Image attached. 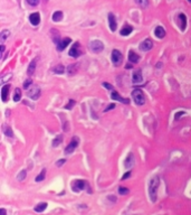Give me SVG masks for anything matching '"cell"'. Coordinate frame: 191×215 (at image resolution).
<instances>
[{
  "instance_id": "obj_1",
  "label": "cell",
  "mask_w": 191,
  "mask_h": 215,
  "mask_svg": "<svg viewBox=\"0 0 191 215\" xmlns=\"http://www.w3.org/2000/svg\"><path fill=\"white\" fill-rule=\"evenodd\" d=\"M160 184V179L158 176L152 177L149 184V196H150V201L152 203L157 202V195H158V187Z\"/></svg>"
},
{
  "instance_id": "obj_2",
  "label": "cell",
  "mask_w": 191,
  "mask_h": 215,
  "mask_svg": "<svg viewBox=\"0 0 191 215\" xmlns=\"http://www.w3.org/2000/svg\"><path fill=\"white\" fill-rule=\"evenodd\" d=\"M132 98L134 99V102L136 103L138 105H143L145 103V96L144 93L142 92L141 90H134L132 92Z\"/></svg>"
},
{
  "instance_id": "obj_3",
  "label": "cell",
  "mask_w": 191,
  "mask_h": 215,
  "mask_svg": "<svg viewBox=\"0 0 191 215\" xmlns=\"http://www.w3.org/2000/svg\"><path fill=\"white\" fill-rule=\"evenodd\" d=\"M86 186V182L83 180V179H76L72 183V189L75 192V193H80V191H83Z\"/></svg>"
},
{
  "instance_id": "obj_4",
  "label": "cell",
  "mask_w": 191,
  "mask_h": 215,
  "mask_svg": "<svg viewBox=\"0 0 191 215\" xmlns=\"http://www.w3.org/2000/svg\"><path fill=\"white\" fill-rule=\"evenodd\" d=\"M111 58H112V63H113L115 66L121 65V63L123 61V56H122L121 52L117 51V50H113V51H112V56H111Z\"/></svg>"
},
{
  "instance_id": "obj_5",
  "label": "cell",
  "mask_w": 191,
  "mask_h": 215,
  "mask_svg": "<svg viewBox=\"0 0 191 215\" xmlns=\"http://www.w3.org/2000/svg\"><path fill=\"white\" fill-rule=\"evenodd\" d=\"M27 94H28V96H29L31 100H34V101H36L37 99H39L40 96V89L38 85H34L31 89H29L28 90V92H27Z\"/></svg>"
},
{
  "instance_id": "obj_6",
  "label": "cell",
  "mask_w": 191,
  "mask_h": 215,
  "mask_svg": "<svg viewBox=\"0 0 191 215\" xmlns=\"http://www.w3.org/2000/svg\"><path fill=\"white\" fill-rule=\"evenodd\" d=\"M78 142H80L78 138H77V137H74V138L72 139V141L68 143V146L66 147L65 153H66L67 155H70L72 153H74V151H75V149L77 148V146H78Z\"/></svg>"
},
{
  "instance_id": "obj_7",
  "label": "cell",
  "mask_w": 191,
  "mask_h": 215,
  "mask_svg": "<svg viewBox=\"0 0 191 215\" xmlns=\"http://www.w3.org/2000/svg\"><path fill=\"white\" fill-rule=\"evenodd\" d=\"M90 47L94 53H101V52L104 50V44L101 41L95 39V41H93L90 43Z\"/></svg>"
},
{
  "instance_id": "obj_8",
  "label": "cell",
  "mask_w": 191,
  "mask_h": 215,
  "mask_svg": "<svg viewBox=\"0 0 191 215\" xmlns=\"http://www.w3.org/2000/svg\"><path fill=\"white\" fill-rule=\"evenodd\" d=\"M70 57H74V58H76V57H78L80 55V43H74L73 44V46L70 47Z\"/></svg>"
},
{
  "instance_id": "obj_9",
  "label": "cell",
  "mask_w": 191,
  "mask_h": 215,
  "mask_svg": "<svg viewBox=\"0 0 191 215\" xmlns=\"http://www.w3.org/2000/svg\"><path fill=\"white\" fill-rule=\"evenodd\" d=\"M152 47H153V43L150 38H146L140 44V50L142 52H149L152 50Z\"/></svg>"
},
{
  "instance_id": "obj_10",
  "label": "cell",
  "mask_w": 191,
  "mask_h": 215,
  "mask_svg": "<svg viewBox=\"0 0 191 215\" xmlns=\"http://www.w3.org/2000/svg\"><path fill=\"white\" fill-rule=\"evenodd\" d=\"M143 81V76H142V72L141 70H136L134 71L133 75H132V82L134 84H140Z\"/></svg>"
},
{
  "instance_id": "obj_11",
  "label": "cell",
  "mask_w": 191,
  "mask_h": 215,
  "mask_svg": "<svg viewBox=\"0 0 191 215\" xmlns=\"http://www.w3.org/2000/svg\"><path fill=\"white\" fill-rule=\"evenodd\" d=\"M178 24L180 26V29L182 31H186V27H187V17L184 14H179L178 16Z\"/></svg>"
},
{
  "instance_id": "obj_12",
  "label": "cell",
  "mask_w": 191,
  "mask_h": 215,
  "mask_svg": "<svg viewBox=\"0 0 191 215\" xmlns=\"http://www.w3.org/2000/svg\"><path fill=\"white\" fill-rule=\"evenodd\" d=\"M70 41H70V38H68V37L60 39V41H58V44H57V50H58V51H64V50L70 44Z\"/></svg>"
},
{
  "instance_id": "obj_13",
  "label": "cell",
  "mask_w": 191,
  "mask_h": 215,
  "mask_svg": "<svg viewBox=\"0 0 191 215\" xmlns=\"http://www.w3.org/2000/svg\"><path fill=\"white\" fill-rule=\"evenodd\" d=\"M29 21L32 26H37L40 22V15L38 12H34L29 16Z\"/></svg>"
},
{
  "instance_id": "obj_14",
  "label": "cell",
  "mask_w": 191,
  "mask_h": 215,
  "mask_svg": "<svg viewBox=\"0 0 191 215\" xmlns=\"http://www.w3.org/2000/svg\"><path fill=\"white\" fill-rule=\"evenodd\" d=\"M111 98H112L113 100H115V101H120L121 103H125V104H129V103H130V100H129V99H124V98H122L117 92H112Z\"/></svg>"
},
{
  "instance_id": "obj_15",
  "label": "cell",
  "mask_w": 191,
  "mask_h": 215,
  "mask_svg": "<svg viewBox=\"0 0 191 215\" xmlns=\"http://www.w3.org/2000/svg\"><path fill=\"white\" fill-rule=\"evenodd\" d=\"M109 25H110V29L112 31H116V27H117V24H116V19H115V16L113 14H109Z\"/></svg>"
},
{
  "instance_id": "obj_16",
  "label": "cell",
  "mask_w": 191,
  "mask_h": 215,
  "mask_svg": "<svg viewBox=\"0 0 191 215\" xmlns=\"http://www.w3.org/2000/svg\"><path fill=\"white\" fill-rule=\"evenodd\" d=\"M9 89H10V85L9 84H6L2 86L1 89V99L3 102H7V99H8V94H9Z\"/></svg>"
},
{
  "instance_id": "obj_17",
  "label": "cell",
  "mask_w": 191,
  "mask_h": 215,
  "mask_svg": "<svg viewBox=\"0 0 191 215\" xmlns=\"http://www.w3.org/2000/svg\"><path fill=\"white\" fill-rule=\"evenodd\" d=\"M154 35L158 37V38H163L164 36H165V29L163 28V27H161V26H158L155 29H154Z\"/></svg>"
},
{
  "instance_id": "obj_18",
  "label": "cell",
  "mask_w": 191,
  "mask_h": 215,
  "mask_svg": "<svg viewBox=\"0 0 191 215\" xmlns=\"http://www.w3.org/2000/svg\"><path fill=\"white\" fill-rule=\"evenodd\" d=\"M132 31H133V27L130 26V25H125V26H123V28L121 29L120 34L122 36H129Z\"/></svg>"
},
{
  "instance_id": "obj_19",
  "label": "cell",
  "mask_w": 191,
  "mask_h": 215,
  "mask_svg": "<svg viewBox=\"0 0 191 215\" xmlns=\"http://www.w3.org/2000/svg\"><path fill=\"white\" fill-rule=\"evenodd\" d=\"M134 156H133V154H130L129 156H128V158L125 159V161H124V166H125V168H131L133 165H134Z\"/></svg>"
},
{
  "instance_id": "obj_20",
  "label": "cell",
  "mask_w": 191,
  "mask_h": 215,
  "mask_svg": "<svg viewBox=\"0 0 191 215\" xmlns=\"http://www.w3.org/2000/svg\"><path fill=\"white\" fill-rule=\"evenodd\" d=\"M129 61L131 63H138V62L140 61V56L134 51H130L129 52Z\"/></svg>"
},
{
  "instance_id": "obj_21",
  "label": "cell",
  "mask_w": 191,
  "mask_h": 215,
  "mask_svg": "<svg viewBox=\"0 0 191 215\" xmlns=\"http://www.w3.org/2000/svg\"><path fill=\"white\" fill-rule=\"evenodd\" d=\"M46 208H47V203L43 202V203H39V204L36 205L34 210H35V212H37V213H41V212H44Z\"/></svg>"
},
{
  "instance_id": "obj_22",
  "label": "cell",
  "mask_w": 191,
  "mask_h": 215,
  "mask_svg": "<svg viewBox=\"0 0 191 215\" xmlns=\"http://www.w3.org/2000/svg\"><path fill=\"white\" fill-rule=\"evenodd\" d=\"M36 65H37V60H32V61L30 62L29 67H28V70H27V73H28L29 75H32V74H34V72L36 70Z\"/></svg>"
},
{
  "instance_id": "obj_23",
  "label": "cell",
  "mask_w": 191,
  "mask_h": 215,
  "mask_svg": "<svg viewBox=\"0 0 191 215\" xmlns=\"http://www.w3.org/2000/svg\"><path fill=\"white\" fill-rule=\"evenodd\" d=\"M2 131H3V133L7 136V137H9V138H13V132H12V129L10 128L9 125H3V128H2Z\"/></svg>"
},
{
  "instance_id": "obj_24",
  "label": "cell",
  "mask_w": 191,
  "mask_h": 215,
  "mask_svg": "<svg viewBox=\"0 0 191 215\" xmlns=\"http://www.w3.org/2000/svg\"><path fill=\"white\" fill-rule=\"evenodd\" d=\"M63 17H64V15H63V12L61 11H55L54 12V15H53V20L56 21V22H58V21H60L61 19H63Z\"/></svg>"
},
{
  "instance_id": "obj_25",
  "label": "cell",
  "mask_w": 191,
  "mask_h": 215,
  "mask_svg": "<svg viewBox=\"0 0 191 215\" xmlns=\"http://www.w3.org/2000/svg\"><path fill=\"white\" fill-rule=\"evenodd\" d=\"M64 71H65V67L63 66V65H56L54 69H53V72L55 73V74H63L64 73Z\"/></svg>"
},
{
  "instance_id": "obj_26",
  "label": "cell",
  "mask_w": 191,
  "mask_h": 215,
  "mask_svg": "<svg viewBox=\"0 0 191 215\" xmlns=\"http://www.w3.org/2000/svg\"><path fill=\"white\" fill-rule=\"evenodd\" d=\"M9 36H10V31L5 29V31H1V34H0V39H1V41L3 43L7 38H9Z\"/></svg>"
},
{
  "instance_id": "obj_27",
  "label": "cell",
  "mask_w": 191,
  "mask_h": 215,
  "mask_svg": "<svg viewBox=\"0 0 191 215\" xmlns=\"http://www.w3.org/2000/svg\"><path fill=\"white\" fill-rule=\"evenodd\" d=\"M76 71H77V64H72L67 69V72H68L70 75H74L76 73Z\"/></svg>"
},
{
  "instance_id": "obj_28",
  "label": "cell",
  "mask_w": 191,
  "mask_h": 215,
  "mask_svg": "<svg viewBox=\"0 0 191 215\" xmlns=\"http://www.w3.org/2000/svg\"><path fill=\"white\" fill-rule=\"evenodd\" d=\"M20 99H21V91H20V89H16L15 94H13V101L18 102V101H20Z\"/></svg>"
},
{
  "instance_id": "obj_29",
  "label": "cell",
  "mask_w": 191,
  "mask_h": 215,
  "mask_svg": "<svg viewBox=\"0 0 191 215\" xmlns=\"http://www.w3.org/2000/svg\"><path fill=\"white\" fill-rule=\"evenodd\" d=\"M61 142H63V136H57V137L53 140V146H54V147H58Z\"/></svg>"
},
{
  "instance_id": "obj_30",
  "label": "cell",
  "mask_w": 191,
  "mask_h": 215,
  "mask_svg": "<svg viewBox=\"0 0 191 215\" xmlns=\"http://www.w3.org/2000/svg\"><path fill=\"white\" fill-rule=\"evenodd\" d=\"M45 177H46V169H43L41 172H40V174L36 177V182H41V180H44L45 179Z\"/></svg>"
},
{
  "instance_id": "obj_31",
  "label": "cell",
  "mask_w": 191,
  "mask_h": 215,
  "mask_svg": "<svg viewBox=\"0 0 191 215\" xmlns=\"http://www.w3.org/2000/svg\"><path fill=\"white\" fill-rule=\"evenodd\" d=\"M135 2L142 8H146L149 6V0H135Z\"/></svg>"
},
{
  "instance_id": "obj_32",
  "label": "cell",
  "mask_w": 191,
  "mask_h": 215,
  "mask_svg": "<svg viewBox=\"0 0 191 215\" xmlns=\"http://www.w3.org/2000/svg\"><path fill=\"white\" fill-rule=\"evenodd\" d=\"M26 176H27V170H25V169H22L21 172H20L19 174H18V176H17V179L19 180V182H22L25 178H26Z\"/></svg>"
},
{
  "instance_id": "obj_33",
  "label": "cell",
  "mask_w": 191,
  "mask_h": 215,
  "mask_svg": "<svg viewBox=\"0 0 191 215\" xmlns=\"http://www.w3.org/2000/svg\"><path fill=\"white\" fill-rule=\"evenodd\" d=\"M26 1H27V3L30 5L31 7H36V6H38L40 0H26Z\"/></svg>"
},
{
  "instance_id": "obj_34",
  "label": "cell",
  "mask_w": 191,
  "mask_h": 215,
  "mask_svg": "<svg viewBox=\"0 0 191 215\" xmlns=\"http://www.w3.org/2000/svg\"><path fill=\"white\" fill-rule=\"evenodd\" d=\"M119 193H120L121 195H125L129 193V188H126V187H122L121 186L120 188H119Z\"/></svg>"
},
{
  "instance_id": "obj_35",
  "label": "cell",
  "mask_w": 191,
  "mask_h": 215,
  "mask_svg": "<svg viewBox=\"0 0 191 215\" xmlns=\"http://www.w3.org/2000/svg\"><path fill=\"white\" fill-rule=\"evenodd\" d=\"M74 105H75V101H74V100H70L68 104H66V105H65V109H66V110H70V109H72Z\"/></svg>"
},
{
  "instance_id": "obj_36",
  "label": "cell",
  "mask_w": 191,
  "mask_h": 215,
  "mask_svg": "<svg viewBox=\"0 0 191 215\" xmlns=\"http://www.w3.org/2000/svg\"><path fill=\"white\" fill-rule=\"evenodd\" d=\"M31 83H32V81H31L30 79L26 80V81H25V83H24V87H25V89H28L30 85H31Z\"/></svg>"
},
{
  "instance_id": "obj_37",
  "label": "cell",
  "mask_w": 191,
  "mask_h": 215,
  "mask_svg": "<svg viewBox=\"0 0 191 215\" xmlns=\"http://www.w3.org/2000/svg\"><path fill=\"white\" fill-rule=\"evenodd\" d=\"M184 113H186L184 111H180V112H177L175 114H174V119H175V120H179V119L181 118V115H183Z\"/></svg>"
},
{
  "instance_id": "obj_38",
  "label": "cell",
  "mask_w": 191,
  "mask_h": 215,
  "mask_svg": "<svg viewBox=\"0 0 191 215\" xmlns=\"http://www.w3.org/2000/svg\"><path fill=\"white\" fill-rule=\"evenodd\" d=\"M65 163H66V160H65V159H59V160L56 163V166H57V167H60V166H63Z\"/></svg>"
},
{
  "instance_id": "obj_39",
  "label": "cell",
  "mask_w": 191,
  "mask_h": 215,
  "mask_svg": "<svg viewBox=\"0 0 191 215\" xmlns=\"http://www.w3.org/2000/svg\"><path fill=\"white\" fill-rule=\"evenodd\" d=\"M114 108H115V104H113V103H112V104L107 105V106L105 108V110H104V111H105V112H107V111H110L111 109H114Z\"/></svg>"
},
{
  "instance_id": "obj_40",
  "label": "cell",
  "mask_w": 191,
  "mask_h": 215,
  "mask_svg": "<svg viewBox=\"0 0 191 215\" xmlns=\"http://www.w3.org/2000/svg\"><path fill=\"white\" fill-rule=\"evenodd\" d=\"M103 86H104L105 89H109V90H113V86H112L111 84H109V83H106V82L103 83Z\"/></svg>"
},
{
  "instance_id": "obj_41",
  "label": "cell",
  "mask_w": 191,
  "mask_h": 215,
  "mask_svg": "<svg viewBox=\"0 0 191 215\" xmlns=\"http://www.w3.org/2000/svg\"><path fill=\"white\" fill-rule=\"evenodd\" d=\"M131 176V172H128L126 174H124L123 175V177H122V180H124V179H126V178H129Z\"/></svg>"
},
{
  "instance_id": "obj_42",
  "label": "cell",
  "mask_w": 191,
  "mask_h": 215,
  "mask_svg": "<svg viewBox=\"0 0 191 215\" xmlns=\"http://www.w3.org/2000/svg\"><path fill=\"white\" fill-rule=\"evenodd\" d=\"M0 212H1V215H7V212H6V210H5V208H1V210H0Z\"/></svg>"
},
{
  "instance_id": "obj_43",
  "label": "cell",
  "mask_w": 191,
  "mask_h": 215,
  "mask_svg": "<svg viewBox=\"0 0 191 215\" xmlns=\"http://www.w3.org/2000/svg\"><path fill=\"white\" fill-rule=\"evenodd\" d=\"M0 47H1V53H3L5 52V45H1Z\"/></svg>"
},
{
  "instance_id": "obj_44",
  "label": "cell",
  "mask_w": 191,
  "mask_h": 215,
  "mask_svg": "<svg viewBox=\"0 0 191 215\" xmlns=\"http://www.w3.org/2000/svg\"><path fill=\"white\" fill-rule=\"evenodd\" d=\"M189 1H190V2H191V0H189Z\"/></svg>"
}]
</instances>
